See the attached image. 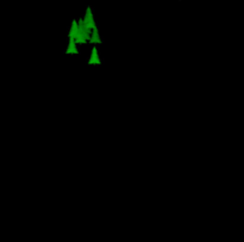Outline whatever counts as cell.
<instances>
[{
  "label": "cell",
  "mask_w": 244,
  "mask_h": 242,
  "mask_svg": "<svg viewBox=\"0 0 244 242\" xmlns=\"http://www.w3.org/2000/svg\"><path fill=\"white\" fill-rule=\"evenodd\" d=\"M75 39L74 38H69V47L67 49V53L68 54H77V49L75 47Z\"/></svg>",
  "instance_id": "1"
},
{
  "label": "cell",
  "mask_w": 244,
  "mask_h": 242,
  "mask_svg": "<svg viewBox=\"0 0 244 242\" xmlns=\"http://www.w3.org/2000/svg\"><path fill=\"white\" fill-rule=\"evenodd\" d=\"M90 63H91V64H93V63H100V62H99V58H98V54H97V49H95V48H93V50H92V56H91Z\"/></svg>",
  "instance_id": "2"
}]
</instances>
